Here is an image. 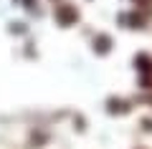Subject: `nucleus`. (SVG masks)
<instances>
[{"instance_id":"3","label":"nucleus","mask_w":152,"mask_h":149,"mask_svg":"<svg viewBox=\"0 0 152 149\" xmlns=\"http://www.w3.org/2000/svg\"><path fill=\"white\" fill-rule=\"evenodd\" d=\"M94 51H96L99 56L109 53V51H112V36H107V33H99V36L94 38Z\"/></svg>"},{"instance_id":"4","label":"nucleus","mask_w":152,"mask_h":149,"mask_svg":"<svg viewBox=\"0 0 152 149\" xmlns=\"http://www.w3.org/2000/svg\"><path fill=\"white\" fill-rule=\"evenodd\" d=\"M107 109H109V114H127V111H129V104L112 96V99L107 101Z\"/></svg>"},{"instance_id":"5","label":"nucleus","mask_w":152,"mask_h":149,"mask_svg":"<svg viewBox=\"0 0 152 149\" xmlns=\"http://www.w3.org/2000/svg\"><path fill=\"white\" fill-rule=\"evenodd\" d=\"M10 33H26V23H10Z\"/></svg>"},{"instance_id":"6","label":"nucleus","mask_w":152,"mask_h":149,"mask_svg":"<svg viewBox=\"0 0 152 149\" xmlns=\"http://www.w3.org/2000/svg\"><path fill=\"white\" fill-rule=\"evenodd\" d=\"M15 3H23L26 8H33V5H36V0H15Z\"/></svg>"},{"instance_id":"2","label":"nucleus","mask_w":152,"mask_h":149,"mask_svg":"<svg viewBox=\"0 0 152 149\" xmlns=\"http://www.w3.org/2000/svg\"><path fill=\"white\" fill-rule=\"evenodd\" d=\"M119 23H124L127 28H145V15L142 13H122L119 15Z\"/></svg>"},{"instance_id":"7","label":"nucleus","mask_w":152,"mask_h":149,"mask_svg":"<svg viewBox=\"0 0 152 149\" xmlns=\"http://www.w3.org/2000/svg\"><path fill=\"white\" fill-rule=\"evenodd\" d=\"M134 3H137V5H142V8H150L152 5V0H134Z\"/></svg>"},{"instance_id":"1","label":"nucleus","mask_w":152,"mask_h":149,"mask_svg":"<svg viewBox=\"0 0 152 149\" xmlns=\"http://www.w3.org/2000/svg\"><path fill=\"white\" fill-rule=\"evenodd\" d=\"M53 15H56V20H58V25H64V28L74 25V23L79 20V10H76V5H71V3H58L56 10H53Z\"/></svg>"}]
</instances>
